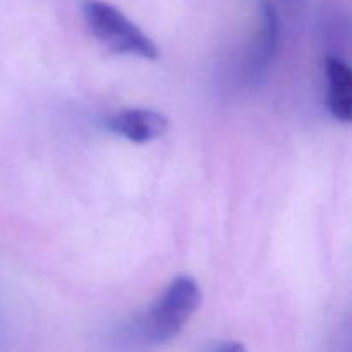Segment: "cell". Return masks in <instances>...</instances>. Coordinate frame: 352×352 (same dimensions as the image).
Returning <instances> with one entry per match:
<instances>
[{"mask_svg":"<svg viewBox=\"0 0 352 352\" xmlns=\"http://www.w3.org/2000/svg\"><path fill=\"white\" fill-rule=\"evenodd\" d=\"M107 127L124 140L144 144L167 133L168 119L151 109H126L110 116L107 119Z\"/></svg>","mask_w":352,"mask_h":352,"instance_id":"3957f363","label":"cell"},{"mask_svg":"<svg viewBox=\"0 0 352 352\" xmlns=\"http://www.w3.org/2000/svg\"><path fill=\"white\" fill-rule=\"evenodd\" d=\"M215 352H246V349H244L243 344L230 342V344H226V346L219 347Z\"/></svg>","mask_w":352,"mask_h":352,"instance_id":"5b68a950","label":"cell"},{"mask_svg":"<svg viewBox=\"0 0 352 352\" xmlns=\"http://www.w3.org/2000/svg\"><path fill=\"white\" fill-rule=\"evenodd\" d=\"M199 305L201 291L198 282L188 275L174 278L141 322V339L151 346L170 342L184 330Z\"/></svg>","mask_w":352,"mask_h":352,"instance_id":"6da1fadb","label":"cell"},{"mask_svg":"<svg viewBox=\"0 0 352 352\" xmlns=\"http://www.w3.org/2000/svg\"><path fill=\"white\" fill-rule=\"evenodd\" d=\"M329 79V110L340 122H349L352 116V74L346 62L329 57L325 62Z\"/></svg>","mask_w":352,"mask_h":352,"instance_id":"277c9868","label":"cell"},{"mask_svg":"<svg viewBox=\"0 0 352 352\" xmlns=\"http://www.w3.org/2000/svg\"><path fill=\"white\" fill-rule=\"evenodd\" d=\"M81 7L89 31L107 50L146 60L158 57L155 41L116 6L103 0H82Z\"/></svg>","mask_w":352,"mask_h":352,"instance_id":"7a4b0ae2","label":"cell"}]
</instances>
